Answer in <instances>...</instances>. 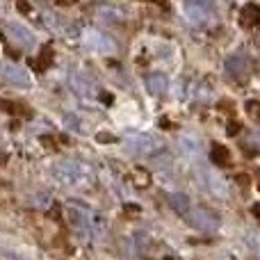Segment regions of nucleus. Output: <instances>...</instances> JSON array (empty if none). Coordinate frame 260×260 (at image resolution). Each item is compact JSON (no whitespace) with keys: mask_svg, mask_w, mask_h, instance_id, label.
<instances>
[{"mask_svg":"<svg viewBox=\"0 0 260 260\" xmlns=\"http://www.w3.org/2000/svg\"><path fill=\"white\" fill-rule=\"evenodd\" d=\"M251 212H253V215H256L258 219H260V206H253V208H251Z\"/></svg>","mask_w":260,"mask_h":260,"instance_id":"nucleus-26","label":"nucleus"},{"mask_svg":"<svg viewBox=\"0 0 260 260\" xmlns=\"http://www.w3.org/2000/svg\"><path fill=\"white\" fill-rule=\"evenodd\" d=\"M160 126L165 128V130H169V128H171V121H169L167 117H162V119H160Z\"/></svg>","mask_w":260,"mask_h":260,"instance_id":"nucleus-25","label":"nucleus"},{"mask_svg":"<svg viewBox=\"0 0 260 260\" xmlns=\"http://www.w3.org/2000/svg\"><path fill=\"white\" fill-rule=\"evenodd\" d=\"M185 16L192 23H203L210 16V7L206 3H189V5H185Z\"/></svg>","mask_w":260,"mask_h":260,"instance_id":"nucleus-10","label":"nucleus"},{"mask_svg":"<svg viewBox=\"0 0 260 260\" xmlns=\"http://www.w3.org/2000/svg\"><path fill=\"white\" fill-rule=\"evenodd\" d=\"M210 160H212V165H217V167H226V165L231 162L229 148L221 146V144H212V148H210Z\"/></svg>","mask_w":260,"mask_h":260,"instance_id":"nucleus-12","label":"nucleus"},{"mask_svg":"<svg viewBox=\"0 0 260 260\" xmlns=\"http://www.w3.org/2000/svg\"><path fill=\"white\" fill-rule=\"evenodd\" d=\"M48 217L53 221H62L64 217H62V206H59V203H53V206H50V210H48Z\"/></svg>","mask_w":260,"mask_h":260,"instance_id":"nucleus-16","label":"nucleus"},{"mask_svg":"<svg viewBox=\"0 0 260 260\" xmlns=\"http://www.w3.org/2000/svg\"><path fill=\"white\" fill-rule=\"evenodd\" d=\"M18 12H21V14H30L32 7H30L27 3H18Z\"/></svg>","mask_w":260,"mask_h":260,"instance_id":"nucleus-24","label":"nucleus"},{"mask_svg":"<svg viewBox=\"0 0 260 260\" xmlns=\"http://www.w3.org/2000/svg\"><path fill=\"white\" fill-rule=\"evenodd\" d=\"M85 41L87 46H91L94 50H101V53H112L114 50V41L105 35H99V32H85Z\"/></svg>","mask_w":260,"mask_h":260,"instance_id":"nucleus-9","label":"nucleus"},{"mask_svg":"<svg viewBox=\"0 0 260 260\" xmlns=\"http://www.w3.org/2000/svg\"><path fill=\"white\" fill-rule=\"evenodd\" d=\"M0 39H5V35H3V32H0Z\"/></svg>","mask_w":260,"mask_h":260,"instance_id":"nucleus-28","label":"nucleus"},{"mask_svg":"<svg viewBox=\"0 0 260 260\" xmlns=\"http://www.w3.org/2000/svg\"><path fill=\"white\" fill-rule=\"evenodd\" d=\"M71 87L78 96H94L96 94V82L91 80L87 73H73L71 76Z\"/></svg>","mask_w":260,"mask_h":260,"instance_id":"nucleus-6","label":"nucleus"},{"mask_svg":"<svg viewBox=\"0 0 260 260\" xmlns=\"http://www.w3.org/2000/svg\"><path fill=\"white\" fill-rule=\"evenodd\" d=\"M0 78L14 87H30V73H27V69L18 67V64H5V67H0Z\"/></svg>","mask_w":260,"mask_h":260,"instance_id":"nucleus-4","label":"nucleus"},{"mask_svg":"<svg viewBox=\"0 0 260 260\" xmlns=\"http://www.w3.org/2000/svg\"><path fill=\"white\" fill-rule=\"evenodd\" d=\"M240 128H242V126H240L238 121H231V123H229V128H226V133H229L231 137H233V135H238V133H240Z\"/></svg>","mask_w":260,"mask_h":260,"instance_id":"nucleus-21","label":"nucleus"},{"mask_svg":"<svg viewBox=\"0 0 260 260\" xmlns=\"http://www.w3.org/2000/svg\"><path fill=\"white\" fill-rule=\"evenodd\" d=\"M53 174L64 185H82L89 180V169L82 162H73V160H64L59 165H55Z\"/></svg>","mask_w":260,"mask_h":260,"instance_id":"nucleus-1","label":"nucleus"},{"mask_svg":"<svg viewBox=\"0 0 260 260\" xmlns=\"http://www.w3.org/2000/svg\"><path fill=\"white\" fill-rule=\"evenodd\" d=\"M123 212H126V215H139L142 208L135 206V203H123Z\"/></svg>","mask_w":260,"mask_h":260,"instance_id":"nucleus-20","label":"nucleus"},{"mask_svg":"<svg viewBox=\"0 0 260 260\" xmlns=\"http://www.w3.org/2000/svg\"><path fill=\"white\" fill-rule=\"evenodd\" d=\"M249 71H251V62H249L247 55L238 53L226 59V73L231 78H244V76H249Z\"/></svg>","mask_w":260,"mask_h":260,"instance_id":"nucleus-5","label":"nucleus"},{"mask_svg":"<svg viewBox=\"0 0 260 260\" xmlns=\"http://www.w3.org/2000/svg\"><path fill=\"white\" fill-rule=\"evenodd\" d=\"M126 146L135 155H155L162 151V144L157 139L148 137L144 133H128L126 135Z\"/></svg>","mask_w":260,"mask_h":260,"instance_id":"nucleus-3","label":"nucleus"},{"mask_svg":"<svg viewBox=\"0 0 260 260\" xmlns=\"http://www.w3.org/2000/svg\"><path fill=\"white\" fill-rule=\"evenodd\" d=\"M0 110L7 114H16V105H14L12 101H5V99H0Z\"/></svg>","mask_w":260,"mask_h":260,"instance_id":"nucleus-18","label":"nucleus"},{"mask_svg":"<svg viewBox=\"0 0 260 260\" xmlns=\"http://www.w3.org/2000/svg\"><path fill=\"white\" fill-rule=\"evenodd\" d=\"M187 221L194 226L197 231H203V233H215L219 229L221 219L212 208H206V206H199V208H192L187 212Z\"/></svg>","mask_w":260,"mask_h":260,"instance_id":"nucleus-2","label":"nucleus"},{"mask_svg":"<svg viewBox=\"0 0 260 260\" xmlns=\"http://www.w3.org/2000/svg\"><path fill=\"white\" fill-rule=\"evenodd\" d=\"M96 139H99V142H114V137L112 135H108V133H99L96 135Z\"/></svg>","mask_w":260,"mask_h":260,"instance_id":"nucleus-23","label":"nucleus"},{"mask_svg":"<svg viewBox=\"0 0 260 260\" xmlns=\"http://www.w3.org/2000/svg\"><path fill=\"white\" fill-rule=\"evenodd\" d=\"M103 101L110 105V103H112V96H110V94H103Z\"/></svg>","mask_w":260,"mask_h":260,"instance_id":"nucleus-27","label":"nucleus"},{"mask_svg":"<svg viewBox=\"0 0 260 260\" xmlns=\"http://www.w3.org/2000/svg\"><path fill=\"white\" fill-rule=\"evenodd\" d=\"M242 23L244 25H249V27H253V25H258L260 23V7L258 5H253V3H249L247 7H242Z\"/></svg>","mask_w":260,"mask_h":260,"instance_id":"nucleus-13","label":"nucleus"},{"mask_svg":"<svg viewBox=\"0 0 260 260\" xmlns=\"http://www.w3.org/2000/svg\"><path fill=\"white\" fill-rule=\"evenodd\" d=\"M9 37H12L14 44L23 46V48H30V46H35V35H32L27 27L18 25V23H12V25H9Z\"/></svg>","mask_w":260,"mask_h":260,"instance_id":"nucleus-8","label":"nucleus"},{"mask_svg":"<svg viewBox=\"0 0 260 260\" xmlns=\"http://www.w3.org/2000/svg\"><path fill=\"white\" fill-rule=\"evenodd\" d=\"M146 89L153 96H165L169 91V78L165 73H148L146 76Z\"/></svg>","mask_w":260,"mask_h":260,"instance_id":"nucleus-7","label":"nucleus"},{"mask_svg":"<svg viewBox=\"0 0 260 260\" xmlns=\"http://www.w3.org/2000/svg\"><path fill=\"white\" fill-rule=\"evenodd\" d=\"M247 112L251 114L253 119H260V103H258V101H249V103H247Z\"/></svg>","mask_w":260,"mask_h":260,"instance_id":"nucleus-17","label":"nucleus"},{"mask_svg":"<svg viewBox=\"0 0 260 260\" xmlns=\"http://www.w3.org/2000/svg\"><path fill=\"white\" fill-rule=\"evenodd\" d=\"M135 180H137L139 187H146V185L151 183V176H148V171H144L142 167H137V169H135Z\"/></svg>","mask_w":260,"mask_h":260,"instance_id":"nucleus-15","label":"nucleus"},{"mask_svg":"<svg viewBox=\"0 0 260 260\" xmlns=\"http://www.w3.org/2000/svg\"><path fill=\"white\" fill-rule=\"evenodd\" d=\"M235 180H238V183H240V185H244V187H247V185H249V183H251V178H249V176H247V174H238V176H235Z\"/></svg>","mask_w":260,"mask_h":260,"instance_id":"nucleus-22","label":"nucleus"},{"mask_svg":"<svg viewBox=\"0 0 260 260\" xmlns=\"http://www.w3.org/2000/svg\"><path fill=\"white\" fill-rule=\"evenodd\" d=\"M32 64H35V69H37L39 73H44L46 69L53 64V50H50V48H44V50H41V55H39V59H37V62H32Z\"/></svg>","mask_w":260,"mask_h":260,"instance_id":"nucleus-14","label":"nucleus"},{"mask_svg":"<svg viewBox=\"0 0 260 260\" xmlns=\"http://www.w3.org/2000/svg\"><path fill=\"white\" fill-rule=\"evenodd\" d=\"M169 206L174 208V212H178V215H185V217H187L189 208H192V201H189L187 194L176 192V194H171V197H169Z\"/></svg>","mask_w":260,"mask_h":260,"instance_id":"nucleus-11","label":"nucleus"},{"mask_svg":"<svg viewBox=\"0 0 260 260\" xmlns=\"http://www.w3.org/2000/svg\"><path fill=\"white\" fill-rule=\"evenodd\" d=\"M64 123H69V126H71V130H78V133H80V123H78V119L73 117V114H67V117H64Z\"/></svg>","mask_w":260,"mask_h":260,"instance_id":"nucleus-19","label":"nucleus"}]
</instances>
